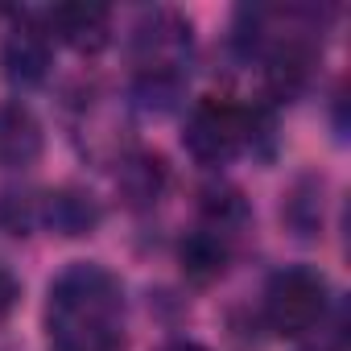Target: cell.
Instances as JSON below:
<instances>
[{"instance_id":"10","label":"cell","mask_w":351,"mask_h":351,"mask_svg":"<svg viewBox=\"0 0 351 351\" xmlns=\"http://www.w3.org/2000/svg\"><path fill=\"white\" fill-rule=\"evenodd\" d=\"M165 351H203V347H195V343H173V347H165Z\"/></svg>"},{"instance_id":"6","label":"cell","mask_w":351,"mask_h":351,"mask_svg":"<svg viewBox=\"0 0 351 351\" xmlns=\"http://www.w3.org/2000/svg\"><path fill=\"white\" fill-rule=\"evenodd\" d=\"M38 153H42L38 120L21 104L0 108V165H29Z\"/></svg>"},{"instance_id":"8","label":"cell","mask_w":351,"mask_h":351,"mask_svg":"<svg viewBox=\"0 0 351 351\" xmlns=\"http://www.w3.org/2000/svg\"><path fill=\"white\" fill-rule=\"evenodd\" d=\"M50 223L62 228L66 236H79L95 223V207L83 199H71V195H50Z\"/></svg>"},{"instance_id":"1","label":"cell","mask_w":351,"mask_h":351,"mask_svg":"<svg viewBox=\"0 0 351 351\" xmlns=\"http://www.w3.org/2000/svg\"><path fill=\"white\" fill-rule=\"evenodd\" d=\"M54 351H124V289L99 265H75L50 289Z\"/></svg>"},{"instance_id":"3","label":"cell","mask_w":351,"mask_h":351,"mask_svg":"<svg viewBox=\"0 0 351 351\" xmlns=\"http://www.w3.org/2000/svg\"><path fill=\"white\" fill-rule=\"evenodd\" d=\"M326 310V281L314 269H285L265 289V318L277 335H306Z\"/></svg>"},{"instance_id":"7","label":"cell","mask_w":351,"mask_h":351,"mask_svg":"<svg viewBox=\"0 0 351 351\" xmlns=\"http://www.w3.org/2000/svg\"><path fill=\"white\" fill-rule=\"evenodd\" d=\"M223 261H228V248L215 232H199L182 244V269L195 277V281H211L223 273Z\"/></svg>"},{"instance_id":"4","label":"cell","mask_w":351,"mask_h":351,"mask_svg":"<svg viewBox=\"0 0 351 351\" xmlns=\"http://www.w3.org/2000/svg\"><path fill=\"white\" fill-rule=\"evenodd\" d=\"M50 29H58L62 42H71L83 54H95L112 38V13L99 5H62L50 13Z\"/></svg>"},{"instance_id":"9","label":"cell","mask_w":351,"mask_h":351,"mask_svg":"<svg viewBox=\"0 0 351 351\" xmlns=\"http://www.w3.org/2000/svg\"><path fill=\"white\" fill-rule=\"evenodd\" d=\"M17 293H21V285H17V277L9 273V269H0V318H5L13 306H17Z\"/></svg>"},{"instance_id":"2","label":"cell","mask_w":351,"mask_h":351,"mask_svg":"<svg viewBox=\"0 0 351 351\" xmlns=\"http://www.w3.org/2000/svg\"><path fill=\"white\" fill-rule=\"evenodd\" d=\"M252 128H256V116L232 99H203L195 112H191V124H186V149L215 165V161H228L236 157L248 141H252Z\"/></svg>"},{"instance_id":"5","label":"cell","mask_w":351,"mask_h":351,"mask_svg":"<svg viewBox=\"0 0 351 351\" xmlns=\"http://www.w3.org/2000/svg\"><path fill=\"white\" fill-rule=\"evenodd\" d=\"M5 66L13 79L21 83H38L50 66V34L21 21L13 34H9V46H5Z\"/></svg>"}]
</instances>
